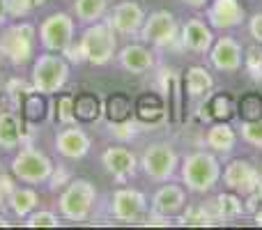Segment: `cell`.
Wrapping results in <instances>:
<instances>
[{"mask_svg":"<svg viewBox=\"0 0 262 230\" xmlns=\"http://www.w3.org/2000/svg\"><path fill=\"white\" fill-rule=\"evenodd\" d=\"M237 115L242 122H258L262 120V95L258 92H246L237 101Z\"/></svg>","mask_w":262,"mask_h":230,"instance_id":"1f68e13d","label":"cell"},{"mask_svg":"<svg viewBox=\"0 0 262 230\" xmlns=\"http://www.w3.org/2000/svg\"><path fill=\"white\" fill-rule=\"evenodd\" d=\"M21 115L26 122H30V124H41V122L46 120V115H49V104H46V95H41V92L32 90L28 92L26 97L21 99Z\"/></svg>","mask_w":262,"mask_h":230,"instance_id":"83f0119b","label":"cell"},{"mask_svg":"<svg viewBox=\"0 0 262 230\" xmlns=\"http://www.w3.org/2000/svg\"><path fill=\"white\" fill-rule=\"evenodd\" d=\"M0 189H3L5 194H7V191H12V189H14V186L9 184V177H3V175H0Z\"/></svg>","mask_w":262,"mask_h":230,"instance_id":"ee69618b","label":"cell"},{"mask_svg":"<svg viewBox=\"0 0 262 230\" xmlns=\"http://www.w3.org/2000/svg\"><path fill=\"white\" fill-rule=\"evenodd\" d=\"M242 138L249 145L262 148V120L258 122H242Z\"/></svg>","mask_w":262,"mask_h":230,"instance_id":"8d00e7d4","label":"cell"},{"mask_svg":"<svg viewBox=\"0 0 262 230\" xmlns=\"http://www.w3.org/2000/svg\"><path fill=\"white\" fill-rule=\"evenodd\" d=\"M7 226H9V221L5 217H0V228H7Z\"/></svg>","mask_w":262,"mask_h":230,"instance_id":"7dc6e473","label":"cell"},{"mask_svg":"<svg viewBox=\"0 0 262 230\" xmlns=\"http://www.w3.org/2000/svg\"><path fill=\"white\" fill-rule=\"evenodd\" d=\"M249 32L258 44H262V12L253 14V18L249 21Z\"/></svg>","mask_w":262,"mask_h":230,"instance_id":"60d3db41","label":"cell"},{"mask_svg":"<svg viewBox=\"0 0 262 230\" xmlns=\"http://www.w3.org/2000/svg\"><path fill=\"white\" fill-rule=\"evenodd\" d=\"M180 157L168 143H152L145 148L143 157H140V166L143 173L154 182H168L177 171Z\"/></svg>","mask_w":262,"mask_h":230,"instance_id":"ba28073f","label":"cell"},{"mask_svg":"<svg viewBox=\"0 0 262 230\" xmlns=\"http://www.w3.org/2000/svg\"><path fill=\"white\" fill-rule=\"evenodd\" d=\"M53 173V161L41 150L23 148L12 159V175L26 184H39L46 182Z\"/></svg>","mask_w":262,"mask_h":230,"instance_id":"52a82bcc","label":"cell"},{"mask_svg":"<svg viewBox=\"0 0 262 230\" xmlns=\"http://www.w3.org/2000/svg\"><path fill=\"white\" fill-rule=\"evenodd\" d=\"M166 101L157 92H145L134 101V115L143 124H159L166 120Z\"/></svg>","mask_w":262,"mask_h":230,"instance_id":"d6986e66","label":"cell"},{"mask_svg":"<svg viewBox=\"0 0 262 230\" xmlns=\"http://www.w3.org/2000/svg\"><path fill=\"white\" fill-rule=\"evenodd\" d=\"M244 67L249 69V74H251V78H253V81L262 83V44L255 41L253 46H249V49H246Z\"/></svg>","mask_w":262,"mask_h":230,"instance_id":"836d02e7","label":"cell"},{"mask_svg":"<svg viewBox=\"0 0 262 230\" xmlns=\"http://www.w3.org/2000/svg\"><path fill=\"white\" fill-rule=\"evenodd\" d=\"M106 23L113 28L115 35H138L143 23H145V12L138 3L124 0V3H120L113 7L111 18Z\"/></svg>","mask_w":262,"mask_h":230,"instance_id":"7c38bea8","label":"cell"},{"mask_svg":"<svg viewBox=\"0 0 262 230\" xmlns=\"http://www.w3.org/2000/svg\"><path fill=\"white\" fill-rule=\"evenodd\" d=\"M216 221H219V217H216V207H214V203H209V205H205V203L186 205V210L182 212V217H180L182 226L205 228V226H214Z\"/></svg>","mask_w":262,"mask_h":230,"instance_id":"4316f807","label":"cell"},{"mask_svg":"<svg viewBox=\"0 0 262 230\" xmlns=\"http://www.w3.org/2000/svg\"><path fill=\"white\" fill-rule=\"evenodd\" d=\"M3 205H5V191L0 189V210H3Z\"/></svg>","mask_w":262,"mask_h":230,"instance_id":"c3c4849f","label":"cell"},{"mask_svg":"<svg viewBox=\"0 0 262 230\" xmlns=\"http://www.w3.org/2000/svg\"><path fill=\"white\" fill-rule=\"evenodd\" d=\"M78 44H81L85 62L97 65V67L108 65L115 55V49H118L113 28H111L108 23H101V21H95L90 28H85V32H83Z\"/></svg>","mask_w":262,"mask_h":230,"instance_id":"5b68a950","label":"cell"},{"mask_svg":"<svg viewBox=\"0 0 262 230\" xmlns=\"http://www.w3.org/2000/svg\"><path fill=\"white\" fill-rule=\"evenodd\" d=\"M39 37L46 51L62 53L74 39V18L67 12H55L46 16L39 26Z\"/></svg>","mask_w":262,"mask_h":230,"instance_id":"9c48e42d","label":"cell"},{"mask_svg":"<svg viewBox=\"0 0 262 230\" xmlns=\"http://www.w3.org/2000/svg\"><path fill=\"white\" fill-rule=\"evenodd\" d=\"M235 143H237V134L228 122H214L207 129V134H205V145L212 148L214 152L228 154L235 148Z\"/></svg>","mask_w":262,"mask_h":230,"instance_id":"603a6c76","label":"cell"},{"mask_svg":"<svg viewBox=\"0 0 262 230\" xmlns=\"http://www.w3.org/2000/svg\"><path fill=\"white\" fill-rule=\"evenodd\" d=\"M69 81V62L62 55H55L53 51L41 53L32 65V88L41 95H53L62 90Z\"/></svg>","mask_w":262,"mask_h":230,"instance_id":"7a4b0ae2","label":"cell"},{"mask_svg":"<svg viewBox=\"0 0 262 230\" xmlns=\"http://www.w3.org/2000/svg\"><path fill=\"white\" fill-rule=\"evenodd\" d=\"M214 207H216V217L219 221H232V219H239L246 212L244 205H242L239 194L228 189L226 194H219L214 200Z\"/></svg>","mask_w":262,"mask_h":230,"instance_id":"f546056e","label":"cell"},{"mask_svg":"<svg viewBox=\"0 0 262 230\" xmlns=\"http://www.w3.org/2000/svg\"><path fill=\"white\" fill-rule=\"evenodd\" d=\"M180 3L189 5V7H203V5H207L209 0H180Z\"/></svg>","mask_w":262,"mask_h":230,"instance_id":"7bdbcfd3","label":"cell"},{"mask_svg":"<svg viewBox=\"0 0 262 230\" xmlns=\"http://www.w3.org/2000/svg\"><path fill=\"white\" fill-rule=\"evenodd\" d=\"M28 228H58L60 226V217L53 212H49V210H39V212H35L32 210L30 214H28V221H26Z\"/></svg>","mask_w":262,"mask_h":230,"instance_id":"e575fe53","label":"cell"},{"mask_svg":"<svg viewBox=\"0 0 262 230\" xmlns=\"http://www.w3.org/2000/svg\"><path fill=\"white\" fill-rule=\"evenodd\" d=\"M219 180H221V166H219L214 154L198 150L182 161V182L189 191L207 194L216 186Z\"/></svg>","mask_w":262,"mask_h":230,"instance_id":"6da1fadb","label":"cell"},{"mask_svg":"<svg viewBox=\"0 0 262 230\" xmlns=\"http://www.w3.org/2000/svg\"><path fill=\"white\" fill-rule=\"evenodd\" d=\"M111 127H113V136H115V138L129 140L131 136L136 134V127L131 124V120H127V122H118V124H111Z\"/></svg>","mask_w":262,"mask_h":230,"instance_id":"f35d334b","label":"cell"},{"mask_svg":"<svg viewBox=\"0 0 262 230\" xmlns=\"http://www.w3.org/2000/svg\"><path fill=\"white\" fill-rule=\"evenodd\" d=\"M108 9V0H76L74 3V14L83 23H95Z\"/></svg>","mask_w":262,"mask_h":230,"instance_id":"4dcf8cb0","label":"cell"},{"mask_svg":"<svg viewBox=\"0 0 262 230\" xmlns=\"http://www.w3.org/2000/svg\"><path fill=\"white\" fill-rule=\"evenodd\" d=\"M209 60L219 72H237L242 67V46L232 37H221L209 49Z\"/></svg>","mask_w":262,"mask_h":230,"instance_id":"2e32d148","label":"cell"},{"mask_svg":"<svg viewBox=\"0 0 262 230\" xmlns=\"http://www.w3.org/2000/svg\"><path fill=\"white\" fill-rule=\"evenodd\" d=\"M237 113V106L230 95L226 92H216V95H207V101H203L198 109L200 122H228Z\"/></svg>","mask_w":262,"mask_h":230,"instance_id":"e0dca14e","label":"cell"},{"mask_svg":"<svg viewBox=\"0 0 262 230\" xmlns=\"http://www.w3.org/2000/svg\"><path fill=\"white\" fill-rule=\"evenodd\" d=\"M28 5H30V9H37V7H44L46 0H28Z\"/></svg>","mask_w":262,"mask_h":230,"instance_id":"f6af8a7d","label":"cell"},{"mask_svg":"<svg viewBox=\"0 0 262 230\" xmlns=\"http://www.w3.org/2000/svg\"><path fill=\"white\" fill-rule=\"evenodd\" d=\"M55 109H58V122L60 124H74L76 117H74V97L72 95H62L55 101Z\"/></svg>","mask_w":262,"mask_h":230,"instance_id":"d590c367","label":"cell"},{"mask_svg":"<svg viewBox=\"0 0 262 230\" xmlns=\"http://www.w3.org/2000/svg\"><path fill=\"white\" fill-rule=\"evenodd\" d=\"M253 219H255V223H258V226H262V205L253 212Z\"/></svg>","mask_w":262,"mask_h":230,"instance_id":"bcb514c9","label":"cell"},{"mask_svg":"<svg viewBox=\"0 0 262 230\" xmlns=\"http://www.w3.org/2000/svg\"><path fill=\"white\" fill-rule=\"evenodd\" d=\"M49 180H51V189H53V191L60 189V186H64V182L69 180V171H64L62 166H58V171L53 168V173H51Z\"/></svg>","mask_w":262,"mask_h":230,"instance_id":"ab89813d","label":"cell"},{"mask_svg":"<svg viewBox=\"0 0 262 230\" xmlns=\"http://www.w3.org/2000/svg\"><path fill=\"white\" fill-rule=\"evenodd\" d=\"M118 60L131 74H145L154 67V53L145 44H127L118 53Z\"/></svg>","mask_w":262,"mask_h":230,"instance_id":"ffe728a7","label":"cell"},{"mask_svg":"<svg viewBox=\"0 0 262 230\" xmlns=\"http://www.w3.org/2000/svg\"><path fill=\"white\" fill-rule=\"evenodd\" d=\"M28 12H32L28 0H7V14L9 16H26Z\"/></svg>","mask_w":262,"mask_h":230,"instance_id":"74e56055","label":"cell"},{"mask_svg":"<svg viewBox=\"0 0 262 230\" xmlns=\"http://www.w3.org/2000/svg\"><path fill=\"white\" fill-rule=\"evenodd\" d=\"M184 205H186L184 189H182V186H177V184H166V186H161V189L154 194L152 212L172 219L175 214H180L182 210H184Z\"/></svg>","mask_w":262,"mask_h":230,"instance_id":"ac0fdd59","label":"cell"},{"mask_svg":"<svg viewBox=\"0 0 262 230\" xmlns=\"http://www.w3.org/2000/svg\"><path fill=\"white\" fill-rule=\"evenodd\" d=\"M23 143V122L12 111L0 113V148L16 150Z\"/></svg>","mask_w":262,"mask_h":230,"instance_id":"7402d4cb","label":"cell"},{"mask_svg":"<svg viewBox=\"0 0 262 230\" xmlns=\"http://www.w3.org/2000/svg\"><path fill=\"white\" fill-rule=\"evenodd\" d=\"M55 150H58L64 159H83L90 152V136H88L81 127L67 124L55 136Z\"/></svg>","mask_w":262,"mask_h":230,"instance_id":"5bb4252c","label":"cell"},{"mask_svg":"<svg viewBox=\"0 0 262 230\" xmlns=\"http://www.w3.org/2000/svg\"><path fill=\"white\" fill-rule=\"evenodd\" d=\"M138 35L143 41L159 46V49H172L180 44V26L168 9H157L149 16H145V23Z\"/></svg>","mask_w":262,"mask_h":230,"instance_id":"8992f818","label":"cell"},{"mask_svg":"<svg viewBox=\"0 0 262 230\" xmlns=\"http://www.w3.org/2000/svg\"><path fill=\"white\" fill-rule=\"evenodd\" d=\"M7 203L16 217H28L37 207V203H39V194L35 189H28V186H18V189L9 191Z\"/></svg>","mask_w":262,"mask_h":230,"instance_id":"f1b7e54d","label":"cell"},{"mask_svg":"<svg viewBox=\"0 0 262 230\" xmlns=\"http://www.w3.org/2000/svg\"><path fill=\"white\" fill-rule=\"evenodd\" d=\"M214 44V35L209 30V26H205V21L200 18H191L180 28V46L191 53H209Z\"/></svg>","mask_w":262,"mask_h":230,"instance_id":"9a60e30c","label":"cell"},{"mask_svg":"<svg viewBox=\"0 0 262 230\" xmlns=\"http://www.w3.org/2000/svg\"><path fill=\"white\" fill-rule=\"evenodd\" d=\"M97 200V189L90 180H72L64 191L60 194V214H62L67 221H85L90 217L92 207H95Z\"/></svg>","mask_w":262,"mask_h":230,"instance_id":"3957f363","label":"cell"},{"mask_svg":"<svg viewBox=\"0 0 262 230\" xmlns=\"http://www.w3.org/2000/svg\"><path fill=\"white\" fill-rule=\"evenodd\" d=\"M145 212H147V198H145L143 191L122 186L111 196V214L118 221H138L145 217Z\"/></svg>","mask_w":262,"mask_h":230,"instance_id":"8fae6325","label":"cell"},{"mask_svg":"<svg viewBox=\"0 0 262 230\" xmlns=\"http://www.w3.org/2000/svg\"><path fill=\"white\" fill-rule=\"evenodd\" d=\"M35 41L37 32L32 23H14V26L5 28L3 35H0V53L12 65H26L35 55Z\"/></svg>","mask_w":262,"mask_h":230,"instance_id":"277c9868","label":"cell"},{"mask_svg":"<svg viewBox=\"0 0 262 230\" xmlns=\"http://www.w3.org/2000/svg\"><path fill=\"white\" fill-rule=\"evenodd\" d=\"M184 86H186V92H189L191 99H200V97H207L209 92H212L214 78H212V74H209L205 67L193 65V67L186 69Z\"/></svg>","mask_w":262,"mask_h":230,"instance_id":"484cf974","label":"cell"},{"mask_svg":"<svg viewBox=\"0 0 262 230\" xmlns=\"http://www.w3.org/2000/svg\"><path fill=\"white\" fill-rule=\"evenodd\" d=\"M7 0H0V26L5 23V18H7Z\"/></svg>","mask_w":262,"mask_h":230,"instance_id":"b9f144b4","label":"cell"},{"mask_svg":"<svg viewBox=\"0 0 262 230\" xmlns=\"http://www.w3.org/2000/svg\"><path fill=\"white\" fill-rule=\"evenodd\" d=\"M244 7L239 0H212L207 7V21L216 30H230L244 21Z\"/></svg>","mask_w":262,"mask_h":230,"instance_id":"4fadbf2b","label":"cell"},{"mask_svg":"<svg viewBox=\"0 0 262 230\" xmlns=\"http://www.w3.org/2000/svg\"><path fill=\"white\" fill-rule=\"evenodd\" d=\"M163 86H166L168 95L172 97V120L180 122L182 120V88H180V78H177V74L172 72H163Z\"/></svg>","mask_w":262,"mask_h":230,"instance_id":"d6a6232c","label":"cell"},{"mask_svg":"<svg viewBox=\"0 0 262 230\" xmlns=\"http://www.w3.org/2000/svg\"><path fill=\"white\" fill-rule=\"evenodd\" d=\"M104 113V106L101 99L95 92H81V95H74V117L83 124H90L97 122Z\"/></svg>","mask_w":262,"mask_h":230,"instance_id":"cb8c5ba5","label":"cell"},{"mask_svg":"<svg viewBox=\"0 0 262 230\" xmlns=\"http://www.w3.org/2000/svg\"><path fill=\"white\" fill-rule=\"evenodd\" d=\"M104 115L111 124L131 120V115H134V101H131V97L127 92H113V95H108L104 101Z\"/></svg>","mask_w":262,"mask_h":230,"instance_id":"d4e9b609","label":"cell"},{"mask_svg":"<svg viewBox=\"0 0 262 230\" xmlns=\"http://www.w3.org/2000/svg\"><path fill=\"white\" fill-rule=\"evenodd\" d=\"M262 182V173L246 159H232L223 168V184L239 196H249Z\"/></svg>","mask_w":262,"mask_h":230,"instance_id":"30bf717a","label":"cell"},{"mask_svg":"<svg viewBox=\"0 0 262 230\" xmlns=\"http://www.w3.org/2000/svg\"><path fill=\"white\" fill-rule=\"evenodd\" d=\"M101 163L106 166V171L113 173V175L120 177V180L131 177L136 173V166H138L134 152L127 148H108L104 154H101Z\"/></svg>","mask_w":262,"mask_h":230,"instance_id":"44dd1931","label":"cell"}]
</instances>
